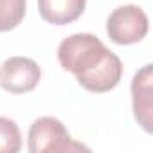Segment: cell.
<instances>
[{"label": "cell", "instance_id": "obj_2", "mask_svg": "<svg viewBox=\"0 0 153 153\" xmlns=\"http://www.w3.org/2000/svg\"><path fill=\"white\" fill-rule=\"evenodd\" d=\"M27 146L31 153H70V151H88L87 146L76 142L63 123L56 117H40L36 119L27 135Z\"/></svg>", "mask_w": 153, "mask_h": 153}, {"label": "cell", "instance_id": "obj_1", "mask_svg": "<svg viewBox=\"0 0 153 153\" xmlns=\"http://www.w3.org/2000/svg\"><path fill=\"white\" fill-rule=\"evenodd\" d=\"M59 65L76 76L78 83L96 94L114 90L123 76V63L96 34L76 33L58 47Z\"/></svg>", "mask_w": 153, "mask_h": 153}, {"label": "cell", "instance_id": "obj_8", "mask_svg": "<svg viewBox=\"0 0 153 153\" xmlns=\"http://www.w3.org/2000/svg\"><path fill=\"white\" fill-rule=\"evenodd\" d=\"M22 148L18 124L9 117H0V153H16Z\"/></svg>", "mask_w": 153, "mask_h": 153}, {"label": "cell", "instance_id": "obj_7", "mask_svg": "<svg viewBox=\"0 0 153 153\" xmlns=\"http://www.w3.org/2000/svg\"><path fill=\"white\" fill-rule=\"evenodd\" d=\"M27 9V0H0V33L16 29Z\"/></svg>", "mask_w": 153, "mask_h": 153}, {"label": "cell", "instance_id": "obj_3", "mask_svg": "<svg viewBox=\"0 0 153 153\" xmlns=\"http://www.w3.org/2000/svg\"><path fill=\"white\" fill-rule=\"evenodd\" d=\"M149 24L146 13L133 4L115 7L106 20V33L117 45H131L144 40Z\"/></svg>", "mask_w": 153, "mask_h": 153}, {"label": "cell", "instance_id": "obj_5", "mask_svg": "<svg viewBox=\"0 0 153 153\" xmlns=\"http://www.w3.org/2000/svg\"><path fill=\"white\" fill-rule=\"evenodd\" d=\"M153 65L146 63L140 70L135 72L131 79V106L135 121L151 133V114H153Z\"/></svg>", "mask_w": 153, "mask_h": 153}, {"label": "cell", "instance_id": "obj_4", "mask_svg": "<svg viewBox=\"0 0 153 153\" xmlns=\"http://www.w3.org/2000/svg\"><path fill=\"white\" fill-rule=\"evenodd\" d=\"M42 78V68L31 58L13 56L0 67V87L11 94H27L34 90Z\"/></svg>", "mask_w": 153, "mask_h": 153}, {"label": "cell", "instance_id": "obj_6", "mask_svg": "<svg viewBox=\"0 0 153 153\" xmlns=\"http://www.w3.org/2000/svg\"><path fill=\"white\" fill-rule=\"evenodd\" d=\"M87 7V0H38L40 16L52 25L76 22Z\"/></svg>", "mask_w": 153, "mask_h": 153}]
</instances>
